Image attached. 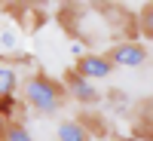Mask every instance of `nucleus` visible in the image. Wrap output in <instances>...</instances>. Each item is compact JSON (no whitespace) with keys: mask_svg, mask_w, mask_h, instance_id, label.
<instances>
[{"mask_svg":"<svg viewBox=\"0 0 153 141\" xmlns=\"http://www.w3.org/2000/svg\"><path fill=\"white\" fill-rule=\"evenodd\" d=\"M19 89H22L25 104H28L34 113H40V117H49V113H55L61 104H65V86L58 80H52L49 74L28 77Z\"/></svg>","mask_w":153,"mask_h":141,"instance_id":"nucleus-1","label":"nucleus"},{"mask_svg":"<svg viewBox=\"0 0 153 141\" xmlns=\"http://www.w3.org/2000/svg\"><path fill=\"white\" fill-rule=\"evenodd\" d=\"M104 58L113 68H141L147 61V46L138 40H123V43H113Z\"/></svg>","mask_w":153,"mask_h":141,"instance_id":"nucleus-2","label":"nucleus"},{"mask_svg":"<svg viewBox=\"0 0 153 141\" xmlns=\"http://www.w3.org/2000/svg\"><path fill=\"white\" fill-rule=\"evenodd\" d=\"M74 74H80L83 80L95 83V80H107V77L113 74V65L104 58V55H95V52H83L80 58H76L74 65Z\"/></svg>","mask_w":153,"mask_h":141,"instance_id":"nucleus-3","label":"nucleus"},{"mask_svg":"<svg viewBox=\"0 0 153 141\" xmlns=\"http://www.w3.org/2000/svg\"><path fill=\"white\" fill-rule=\"evenodd\" d=\"M65 95H74L80 104H98L101 101V92L95 89V83H89V80H83L80 74H74V71H68V77H65Z\"/></svg>","mask_w":153,"mask_h":141,"instance_id":"nucleus-4","label":"nucleus"},{"mask_svg":"<svg viewBox=\"0 0 153 141\" xmlns=\"http://www.w3.org/2000/svg\"><path fill=\"white\" fill-rule=\"evenodd\" d=\"M58 141H92V132L83 126V120H65L58 123Z\"/></svg>","mask_w":153,"mask_h":141,"instance_id":"nucleus-5","label":"nucleus"},{"mask_svg":"<svg viewBox=\"0 0 153 141\" xmlns=\"http://www.w3.org/2000/svg\"><path fill=\"white\" fill-rule=\"evenodd\" d=\"M16 92H19V74H16V68L9 61L0 58V98L16 95Z\"/></svg>","mask_w":153,"mask_h":141,"instance_id":"nucleus-6","label":"nucleus"},{"mask_svg":"<svg viewBox=\"0 0 153 141\" xmlns=\"http://www.w3.org/2000/svg\"><path fill=\"white\" fill-rule=\"evenodd\" d=\"M0 141H34V138H31L28 129H25V123H16V120H12V123H6L3 138H0Z\"/></svg>","mask_w":153,"mask_h":141,"instance_id":"nucleus-7","label":"nucleus"},{"mask_svg":"<svg viewBox=\"0 0 153 141\" xmlns=\"http://www.w3.org/2000/svg\"><path fill=\"white\" fill-rule=\"evenodd\" d=\"M16 110H19V98H16V95H6V98H0V120L12 123Z\"/></svg>","mask_w":153,"mask_h":141,"instance_id":"nucleus-8","label":"nucleus"},{"mask_svg":"<svg viewBox=\"0 0 153 141\" xmlns=\"http://www.w3.org/2000/svg\"><path fill=\"white\" fill-rule=\"evenodd\" d=\"M0 43H3L6 49H12V46H16V34H12V31H3V34H0Z\"/></svg>","mask_w":153,"mask_h":141,"instance_id":"nucleus-9","label":"nucleus"},{"mask_svg":"<svg viewBox=\"0 0 153 141\" xmlns=\"http://www.w3.org/2000/svg\"><path fill=\"white\" fill-rule=\"evenodd\" d=\"M141 25H144V34H150V6H144L141 12Z\"/></svg>","mask_w":153,"mask_h":141,"instance_id":"nucleus-10","label":"nucleus"},{"mask_svg":"<svg viewBox=\"0 0 153 141\" xmlns=\"http://www.w3.org/2000/svg\"><path fill=\"white\" fill-rule=\"evenodd\" d=\"M12 3H16V6H40L43 0H12Z\"/></svg>","mask_w":153,"mask_h":141,"instance_id":"nucleus-11","label":"nucleus"},{"mask_svg":"<svg viewBox=\"0 0 153 141\" xmlns=\"http://www.w3.org/2000/svg\"><path fill=\"white\" fill-rule=\"evenodd\" d=\"M71 52H74L76 58H80V55H83V43H74V46H71Z\"/></svg>","mask_w":153,"mask_h":141,"instance_id":"nucleus-12","label":"nucleus"}]
</instances>
